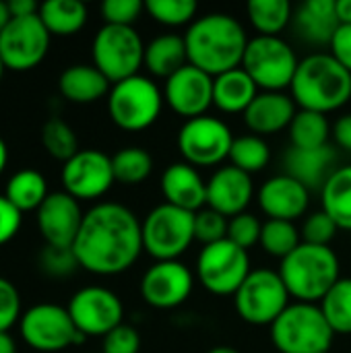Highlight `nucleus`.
<instances>
[{
    "label": "nucleus",
    "mask_w": 351,
    "mask_h": 353,
    "mask_svg": "<svg viewBox=\"0 0 351 353\" xmlns=\"http://www.w3.org/2000/svg\"><path fill=\"white\" fill-rule=\"evenodd\" d=\"M72 252L93 275H120L145 252L141 221L120 203H99L85 213Z\"/></svg>",
    "instance_id": "nucleus-1"
},
{
    "label": "nucleus",
    "mask_w": 351,
    "mask_h": 353,
    "mask_svg": "<svg viewBox=\"0 0 351 353\" xmlns=\"http://www.w3.org/2000/svg\"><path fill=\"white\" fill-rule=\"evenodd\" d=\"M188 64L219 77L242 66L248 35L238 19L225 12H209L199 17L184 33Z\"/></svg>",
    "instance_id": "nucleus-2"
},
{
    "label": "nucleus",
    "mask_w": 351,
    "mask_h": 353,
    "mask_svg": "<svg viewBox=\"0 0 351 353\" xmlns=\"http://www.w3.org/2000/svg\"><path fill=\"white\" fill-rule=\"evenodd\" d=\"M290 89L300 110L327 116L351 99V72L331 56V52H317L300 60Z\"/></svg>",
    "instance_id": "nucleus-3"
},
{
    "label": "nucleus",
    "mask_w": 351,
    "mask_h": 353,
    "mask_svg": "<svg viewBox=\"0 0 351 353\" xmlns=\"http://www.w3.org/2000/svg\"><path fill=\"white\" fill-rule=\"evenodd\" d=\"M339 259L331 246L300 244L279 265V275L296 302L321 304L341 279Z\"/></svg>",
    "instance_id": "nucleus-4"
},
{
    "label": "nucleus",
    "mask_w": 351,
    "mask_h": 353,
    "mask_svg": "<svg viewBox=\"0 0 351 353\" xmlns=\"http://www.w3.org/2000/svg\"><path fill=\"white\" fill-rule=\"evenodd\" d=\"M333 337L319 304L294 302L271 325V341L279 353H329Z\"/></svg>",
    "instance_id": "nucleus-5"
},
{
    "label": "nucleus",
    "mask_w": 351,
    "mask_h": 353,
    "mask_svg": "<svg viewBox=\"0 0 351 353\" xmlns=\"http://www.w3.org/2000/svg\"><path fill=\"white\" fill-rule=\"evenodd\" d=\"M163 101L159 87L149 77L137 74L112 85L108 93V114L118 128L139 132L157 122Z\"/></svg>",
    "instance_id": "nucleus-6"
},
{
    "label": "nucleus",
    "mask_w": 351,
    "mask_h": 353,
    "mask_svg": "<svg viewBox=\"0 0 351 353\" xmlns=\"http://www.w3.org/2000/svg\"><path fill=\"white\" fill-rule=\"evenodd\" d=\"M145 46L134 27L103 25L91 43L93 66L116 85L139 74L145 64Z\"/></svg>",
    "instance_id": "nucleus-7"
},
{
    "label": "nucleus",
    "mask_w": 351,
    "mask_h": 353,
    "mask_svg": "<svg viewBox=\"0 0 351 353\" xmlns=\"http://www.w3.org/2000/svg\"><path fill=\"white\" fill-rule=\"evenodd\" d=\"M143 250L159 261H178L194 242V213L174 207L157 205L141 221Z\"/></svg>",
    "instance_id": "nucleus-8"
},
{
    "label": "nucleus",
    "mask_w": 351,
    "mask_h": 353,
    "mask_svg": "<svg viewBox=\"0 0 351 353\" xmlns=\"http://www.w3.org/2000/svg\"><path fill=\"white\" fill-rule=\"evenodd\" d=\"M298 64L296 50L279 35L252 37L242 58V68L263 91H283L292 87Z\"/></svg>",
    "instance_id": "nucleus-9"
},
{
    "label": "nucleus",
    "mask_w": 351,
    "mask_h": 353,
    "mask_svg": "<svg viewBox=\"0 0 351 353\" xmlns=\"http://www.w3.org/2000/svg\"><path fill=\"white\" fill-rule=\"evenodd\" d=\"M292 296L279 275L271 269H254L234 294V304L240 319L254 327L273 325L292 304Z\"/></svg>",
    "instance_id": "nucleus-10"
},
{
    "label": "nucleus",
    "mask_w": 351,
    "mask_h": 353,
    "mask_svg": "<svg viewBox=\"0 0 351 353\" xmlns=\"http://www.w3.org/2000/svg\"><path fill=\"white\" fill-rule=\"evenodd\" d=\"M19 333L31 350L41 353L64 352L85 341L68 308L58 304H35L25 310L19 321Z\"/></svg>",
    "instance_id": "nucleus-11"
},
{
    "label": "nucleus",
    "mask_w": 351,
    "mask_h": 353,
    "mask_svg": "<svg viewBox=\"0 0 351 353\" xmlns=\"http://www.w3.org/2000/svg\"><path fill=\"white\" fill-rule=\"evenodd\" d=\"M248 250L228 238L201 248L197 259V277L203 288L215 296H234L250 275Z\"/></svg>",
    "instance_id": "nucleus-12"
},
{
    "label": "nucleus",
    "mask_w": 351,
    "mask_h": 353,
    "mask_svg": "<svg viewBox=\"0 0 351 353\" xmlns=\"http://www.w3.org/2000/svg\"><path fill=\"white\" fill-rule=\"evenodd\" d=\"M234 134L230 126L213 116L186 120L178 130V151L194 168H211L230 159Z\"/></svg>",
    "instance_id": "nucleus-13"
},
{
    "label": "nucleus",
    "mask_w": 351,
    "mask_h": 353,
    "mask_svg": "<svg viewBox=\"0 0 351 353\" xmlns=\"http://www.w3.org/2000/svg\"><path fill=\"white\" fill-rule=\"evenodd\" d=\"M50 31L37 14L10 19L0 35V58L6 70L25 72L43 62L50 50Z\"/></svg>",
    "instance_id": "nucleus-14"
},
{
    "label": "nucleus",
    "mask_w": 351,
    "mask_h": 353,
    "mask_svg": "<svg viewBox=\"0 0 351 353\" xmlns=\"http://www.w3.org/2000/svg\"><path fill=\"white\" fill-rule=\"evenodd\" d=\"M68 314L79 329V333L87 337H106L110 331L122 325L124 306L122 300L108 288L89 285L79 290L68 302Z\"/></svg>",
    "instance_id": "nucleus-15"
},
{
    "label": "nucleus",
    "mask_w": 351,
    "mask_h": 353,
    "mask_svg": "<svg viewBox=\"0 0 351 353\" xmlns=\"http://www.w3.org/2000/svg\"><path fill=\"white\" fill-rule=\"evenodd\" d=\"M64 192L77 201L101 199L116 182L112 157L97 149H81L60 172Z\"/></svg>",
    "instance_id": "nucleus-16"
},
{
    "label": "nucleus",
    "mask_w": 351,
    "mask_h": 353,
    "mask_svg": "<svg viewBox=\"0 0 351 353\" xmlns=\"http://www.w3.org/2000/svg\"><path fill=\"white\" fill-rule=\"evenodd\" d=\"M194 288L190 269L180 261H159L151 265L141 279L143 300L157 310H172L182 306Z\"/></svg>",
    "instance_id": "nucleus-17"
},
{
    "label": "nucleus",
    "mask_w": 351,
    "mask_h": 353,
    "mask_svg": "<svg viewBox=\"0 0 351 353\" xmlns=\"http://www.w3.org/2000/svg\"><path fill=\"white\" fill-rule=\"evenodd\" d=\"M83 209L68 192H50L43 205L35 211L37 232L48 246L72 248L83 225Z\"/></svg>",
    "instance_id": "nucleus-18"
},
{
    "label": "nucleus",
    "mask_w": 351,
    "mask_h": 353,
    "mask_svg": "<svg viewBox=\"0 0 351 353\" xmlns=\"http://www.w3.org/2000/svg\"><path fill=\"white\" fill-rule=\"evenodd\" d=\"M163 99L178 116L192 120L213 105V77L186 64L166 81Z\"/></svg>",
    "instance_id": "nucleus-19"
},
{
    "label": "nucleus",
    "mask_w": 351,
    "mask_h": 353,
    "mask_svg": "<svg viewBox=\"0 0 351 353\" xmlns=\"http://www.w3.org/2000/svg\"><path fill=\"white\" fill-rule=\"evenodd\" d=\"M252 196L254 184L250 174L234 165L219 168L207 182V207L230 219L246 213Z\"/></svg>",
    "instance_id": "nucleus-20"
},
{
    "label": "nucleus",
    "mask_w": 351,
    "mask_h": 353,
    "mask_svg": "<svg viewBox=\"0 0 351 353\" xmlns=\"http://www.w3.org/2000/svg\"><path fill=\"white\" fill-rule=\"evenodd\" d=\"M259 207L269 219L296 221L302 217L310 203V190L288 174L269 178L259 190Z\"/></svg>",
    "instance_id": "nucleus-21"
},
{
    "label": "nucleus",
    "mask_w": 351,
    "mask_h": 353,
    "mask_svg": "<svg viewBox=\"0 0 351 353\" xmlns=\"http://www.w3.org/2000/svg\"><path fill=\"white\" fill-rule=\"evenodd\" d=\"M296 114L298 105L292 95L283 91H261L242 116L252 134L267 137L290 128Z\"/></svg>",
    "instance_id": "nucleus-22"
},
{
    "label": "nucleus",
    "mask_w": 351,
    "mask_h": 353,
    "mask_svg": "<svg viewBox=\"0 0 351 353\" xmlns=\"http://www.w3.org/2000/svg\"><path fill=\"white\" fill-rule=\"evenodd\" d=\"M161 194L168 205L197 213L207 207V182L186 161L172 163L161 174Z\"/></svg>",
    "instance_id": "nucleus-23"
},
{
    "label": "nucleus",
    "mask_w": 351,
    "mask_h": 353,
    "mask_svg": "<svg viewBox=\"0 0 351 353\" xmlns=\"http://www.w3.org/2000/svg\"><path fill=\"white\" fill-rule=\"evenodd\" d=\"M339 25L335 0H304L294 8L292 27L308 43L331 46Z\"/></svg>",
    "instance_id": "nucleus-24"
},
{
    "label": "nucleus",
    "mask_w": 351,
    "mask_h": 353,
    "mask_svg": "<svg viewBox=\"0 0 351 353\" xmlns=\"http://www.w3.org/2000/svg\"><path fill=\"white\" fill-rule=\"evenodd\" d=\"M337 159V153L331 145L321 147V149H296L290 147L283 165L288 176L296 178L302 182L308 190L323 188L329 176L333 174V163Z\"/></svg>",
    "instance_id": "nucleus-25"
},
{
    "label": "nucleus",
    "mask_w": 351,
    "mask_h": 353,
    "mask_svg": "<svg viewBox=\"0 0 351 353\" xmlns=\"http://www.w3.org/2000/svg\"><path fill=\"white\" fill-rule=\"evenodd\" d=\"M112 89V83L93 66V64H72L62 70L58 79L60 95L79 105L95 103L106 97Z\"/></svg>",
    "instance_id": "nucleus-26"
},
{
    "label": "nucleus",
    "mask_w": 351,
    "mask_h": 353,
    "mask_svg": "<svg viewBox=\"0 0 351 353\" xmlns=\"http://www.w3.org/2000/svg\"><path fill=\"white\" fill-rule=\"evenodd\" d=\"M257 95L259 87L242 66L213 77V105L225 114H244Z\"/></svg>",
    "instance_id": "nucleus-27"
},
{
    "label": "nucleus",
    "mask_w": 351,
    "mask_h": 353,
    "mask_svg": "<svg viewBox=\"0 0 351 353\" xmlns=\"http://www.w3.org/2000/svg\"><path fill=\"white\" fill-rule=\"evenodd\" d=\"M188 64L186 41L182 35L163 33L145 46V68L159 79H170Z\"/></svg>",
    "instance_id": "nucleus-28"
},
{
    "label": "nucleus",
    "mask_w": 351,
    "mask_h": 353,
    "mask_svg": "<svg viewBox=\"0 0 351 353\" xmlns=\"http://www.w3.org/2000/svg\"><path fill=\"white\" fill-rule=\"evenodd\" d=\"M87 6L79 0H48L39 4V19L56 37H70L87 23Z\"/></svg>",
    "instance_id": "nucleus-29"
},
{
    "label": "nucleus",
    "mask_w": 351,
    "mask_h": 353,
    "mask_svg": "<svg viewBox=\"0 0 351 353\" xmlns=\"http://www.w3.org/2000/svg\"><path fill=\"white\" fill-rule=\"evenodd\" d=\"M323 211L339 230H351V165L333 170L321 188Z\"/></svg>",
    "instance_id": "nucleus-30"
},
{
    "label": "nucleus",
    "mask_w": 351,
    "mask_h": 353,
    "mask_svg": "<svg viewBox=\"0 0 351 353\" xmlns=\"http://www.w3.org/2000/svg\"><path fill=\"white\" fill-rule=\"evenodd\" d=\"M48 180L37 170H19L10 176L4 188V196L21 213L37 211L48 199Z\"/></svg>",
    "instance_id": "nucleus-31"
},
{
    "label": "nucleus",
    "mask_w": 351,
    "mask_h": 353,
    "mask_svg": "<svg viewBox=\"0 0 351 353\" xmlns=\"http://www.w3.org/2000/svg\"><path fill=\"white\" fill-rule=\"evenodd\" d=\"M248 21L259 31V35H279L288 25H292L294 6L290 0H250L246 4Z\"/></svg>",
    "instance_id": "nucleus-32"
},
{
    "label": "nucleus",
    "mask_w": 351,
    "mask_h": 353,
    "mask_svg": "<svg viewBox=\"0 0 351 353\" xmlns=\"http://www.w3.org/2000/svg\"><path fill=\"white\" fill-rule=\"evenodd\" d=\"M331 124L325 114L298 110L290 124V141L296 149H321L329 145Z\"/></svg>",
    "instance_id": "nucleus-33"
},
{
    "label": "nucleus",
    "mask_w": 351,
    "mask_h": 353,
    "mask_svg": "<svg viewBox=\"0 0 351 353\" xmlns=\"http://www.w3.org/2000/svg\"><path fill=\"white\" fill-rule=\"evenodd\" d=\"M112 168L116 182L124 186L143 184L153 172V157L141 147H124L112 155Z\"/></svg>",
    "instance_id": "nucleus-34"
},
{
    "label": "nucleus",
    "mask_w": 351,
    "mask_h": 353,
    "mask_svg": "<svg viewBox=\"0 0 351 353\" xmlns=\"http://www.w3.org/2000/svg\"><path fill=\"white\" fill-rule=\"evenodd\" d=\"M319 306L335 335H351V277H341Z\"/></svg>",
    "instance_id": "nucleus-35"
},
{
    "label": "nucleus",
    "mask_w": 351,
    "mask_h": 353,
    "mask_svg": "<svg viewBox=\"0 0 351 353\" xmlns=\"http://www.w3.org/2000/svg\"><path fill=\"white\" fill-rule=\"evenodd\" d=\"M269 159H271V149L263 137L250 132V134H242L234 139V145L230 151V161L234 168L252 176L265 170Z\"/></svg>",
    "instance_id": "nucleus-36"
},
{
    "label": "nucleus",
    "mask_w": 351,
    "mask_h": 353,
    "mask_svg": "<svg viewBox=\"0 0 351 353\" xmlns=\"http://www.w3.org/2000/svg\"><path fill=\"white\" fill-rule=\"evenodd\" d=\"M259 244L267 254L283 261L285 256H290L302 244V234L296 228V223H292V221L267 219L263 223Z\"/></svg>",
    "instance_id": "nucleus-37"
},
{
    "label": "nucleus",
    "mask_w": 351,
    "mask_h": 353,
    "mask_svg": "<svg viewBox=\"0 0 351 353\" xmlns=\"http://www.w3.org/2000/svg\"><path fill=\"white\" fill-rule=\"evenodd\" d=\"M41 145L48 151L50 157L66 163L70 157H74L79 149V139L68 122L62 118H50L41 126Z\"/></svg>",
    "instance_id": "nucleus-38"
},
{
    "label": "nucleus",
    "mask_w": 351,
    "mask_h": 353,
    "mask_svg": "<svg viewBox=\"0 0 351 353\" xmlns=\"http://www.w3.org/2000/svg\"><path fill=\"white\" fill-rule=\"evenodd\" d=\"M145 10L166 27H182L197 21L199 6L194 0H149L145 2Z\"/></svg>",
    "instance_id": "nucleus-39"
},
{
    "label": "nucleus",
    "mask_w": 351,
    "mask_h": 353,
    "mask_svg": "<svg viewBox=\"0 0 351 353\" xmlns=\"http://www.w3.org/2000/svg\"><path fill=\"white\" fill-rule=\"evenodd\" d=\"M37 267L41 273L54 279H62L72 275L79 269V261L72 252V248H60V246H43L37 254Z\"/></svg>",
    "instance_id": "nucleus-40"
},
{
    "label": "nucleus",
    "mask_w": 351,
    "mask_h": 353,
    "mask_svg": "<svg viewBox=\"0 0 351 353\" xmlns=\"http://www.w3.org/2000/svg\"><path fill=\"white\" fill-rule=\"evenodd\" d=\"M228 223H230L228 217L205 207L194 213V240L201 242L203 246L221 242L228 238Z\"/></svg>",
    "instance_id": "nucleus-41"
},
{
    "label": "nucleus",
    "mask_w": 351,
    "mask_h": 353,
    "mask_svg": "<svg viewBox=\"0 0 351 353\" xmlns=\"http://www.w3.org/2000/svg\"><path fill=\"white\" fill-rule=\"evenodd\" d=\"M337 223L321 209L317 213H310L304 219V225L300 230L302 242L304 244H314V246H329L335 236H337Z\"/></svg>",
    "instance_id": "nucleus-42"
},
{
    "label": "nucleus",
    "mask_w": 351,
    "mask_h": 353,
    "mask_svg": "<svg viewBox=\"0 0 351 353\" xmlns=\"http://www.w3.org/2000/svg\"><path fill=\"white\" fill-rule=\"evenodd\" d=\"M261 232H263V223L257 219V215L248 211L232 217L228 223V240L244 250H250L254 244L261 242Z\"/></svg>",
    "instance_id": "nucleus-43"
},
{
    "label": "nucleus",
    "mask_w": 351,
    "mask_h": 353,
    "mask_svg": "<svg viewBox=\"0 0 351 353\" xmlns=\"http://www.w3.org/2000/svg\"><path fill=\"white\" fill-rule=\"evenodd\" d=\"M145 10V2L141 0H106L101 4V17L106 25L132 27L141 12Z\"/></svg>",
    "instance_id": "nucleus-44"
},
{
    "label": "nucleus",
    "mask_w": 351,
    "mask_h": 353,
    "mask_svg": "<svg viewBox=\"0 0 351 353\" xmlns=\"http://www.w3.org/2000/svg\"><path fill=\"white\" fill-rule=\"evenodd\" d=\"M21 296L17 288L0 277V333H8L12 325L21 321Z\"/></svg>",
    "instance_id": "nucleus-45"
},
{
    "label": "nucleus",
    "mask_w": 351,
    "mask_h": 353,
    "mask_svg": "<svg viewBox=\"0 0 351 353\" xmlns=\"http://www.w3.org/2000/svg\"><path fill=\"white\" fill-rule=\"evenodd\" d=\"M141 352V335L134 327L122 323L114 331L103 337L101 353H139Z\"/></svg>",
    "instance_id": "nucleus-46"
},
{
    "label": "nucleus",
    "mask_w": 351,
    "mask_h": 353,
    "mask_svg": "<svg viewBox=\"0 0 351 353\" xmlns=\"http://www.w3.org/2000/svg\"><path fill=\"white\" fill-rule=\"evenodd\" d=\"M21 221H23V213L14 209L4 194H0V246L17 236Z\"/></svg>",
    "instance_id": "nucleus-47"
},
{
    "label": "nucleus",
    "mask_w": 351,
    "mask_h": 353,
    "mask_svg": "<svg viewBox=\"0 0 351 353\" xmlns=\"http://www.w3.org/2000/svg\"><path fill=\"white\" fill-rule=\"evenodd\" d=\"M331 56L351 72V25H339L331 41Z\"/></svg>",
    "instance_id": "nucleus-48"
},
{
    "label": "nucleus",
    "mask_w": 351,
    "mask_h": 353,
    "mask_svg": "<svg viewBox=\"0 0 351 353\" xmlns=\"http://www.w3.org/2000/svg\"><path fill=\"white\" fill-rule=\"evenodd\" d=\"M333 139L335 143L345 149V151H351V114H345L341 116L335 126H333Z\"/></svg>",
    "instance_id": "nucleus-49"
},
{
    "label": "nucleus",
    "mask_w": 351,
    "mask_h": 353,
    "mask_svg": "<svg viewBox=\"0 0 351 353\" xmlns=\"http://www.w3.org/2000/svg\"><path fill=\"white\" fill-rule=\"evenodd\" d=\"M8 10L12 19H23V17H31L39 12V4L35 0H10L8 2Z\"/></svg>",
    "instance_id": "nucleus-50"
},
{
    "label": "nucleus",
    "mask_w": 351,
    "mask_h": 353,
    "mask_svg": "<svg viewBox=\"0 0 351 353\" xmlns=\"http://www.w3.org/2000/svg\"><path fill=\"white\" fill-rule=\"evenodd\" d=\"M337 17L341 25H351V0H335Z\"/></svg>",
    "instance_id": "nucleus-51"
},
{
    "label": "nucleus",
    "mask_w": 351,
    "mask_h": 353,
    "mask_svg": "<svg viewBox=\"0 0 351 353\" xmlns=\"http://www.w3.org/2000/svg\"><path fill=\"white\" fill-rule=\"evenodd\" d=\"M0 353H17V343L10 333H0Z\"/></svg>",
    "instance_id": "nucleus-52"
},
{
    "label": "nucleus",
    "mask_w": 351,
    "mask_h": 353,
    "mask_svg": "<svg viewBox=\"0 0 351 353\" xmlns=\"http://www.w3.org/2000/svg\"><path fill=\"white\" fill-rule=\"evenodd\" d=\"M10 10H8V2H4V0H0V35H2V31L6 29V25L10 23Z\"/></svg>",
    "instance_id": "nucleus-53"
},
{
    "label": "nucleus",
    "mask_w": 351,
    "mask_h": 353,
    "mask_svg": "<svg viewBox=\"0 0 351 353\" xmlns=\"http://www.w3.org/2000/svg\"><path fill=\"white\" fill-rule=\"evenodd\" d=\"M6 163H8V147H6L4 139L0 137V174L4 172Z\"/></svg>",
    "instance_id": "nucleus-54"
},
{
    "label": "nucleus",
    "mask_w": 351,
    "mask_h": 353,
    "mask_svg": "<svg viewBox=\"0 0 351 353\" xmlns=\"http://www.w3.org/2000/svg\"><path fill=\"white\" fill-rule=\"evenodd\" d=\"M207 353H240V352H238V350H234V347H228V345H217V347L209 350Z\"/></svg>",
    "instance_id": "nucleus-55"
},
{
    "label": "nucleus",
    "mask_w": 351,
    "mask_h": 353,
    "mask_svg": "<svg viewBox=\"0 0 351 353\" xmlns=\"http://www.w3.org/2000/svg\"><path fill=\"white\" fill-rule=\"evenodd\" d=\"M4 70H6V68H4V62H2V58H0V81H2V74H4Z\"/></svg>",
    "instance_id": "nucleus-56"
}]
</instances>
